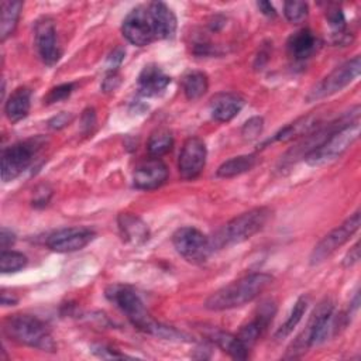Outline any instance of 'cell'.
I'll return each mask as SVG.
<instances>
[{
  "instance_id": "1",
  "label": "cell",
  "mask_w": 361,
  "mask_h": 361,
  "mask_svg": "<svg viewBox=\"0 0 361 361\" xmlns=\"http://www.w3.org/2000/svg\"><path fill=\"white\" fill-rule=\"evenodd\" d=\"M106 298L111 303H114L127 316L131 324L135 326L138 330L165 338V340L189 341V337L182 331H178L171 326H165L154 320L152 316L145 309L144 302L133 288L126 285H118V283L110 285L106 289Z\"/></svg>"
},
{
  "instance_id": "2",
  "label": "cell",
  "mask_w": 361,
  "mask_h": 361,
  "mask_svg": "<svg viewBox=\"0 0 361 361\" xmlns=\"http://www.w3.org/2000/svg\"><path fill=\"white\" fill-rule=\"evenodd\" d=\"M274 281V276L264 272L245 275L213 292L204 302V307L213 312L230 310L257 299Z\"/></svg>"
},
{
  "instance_id": "3",
  "label": "cell",
  "mask_w": 361,
  "mask_h": 361,
  "mask_svg": "<svg viewBox=\"0 0 361 361\" xmlns=\"http://www.w3.org/2000/svg\"><path fill=\"white\" fill-rule=\"evenodd\" d=\"M333 310V300L330 298L323 299L312 312L305 329L289 345L285 358H298L303 355L312 345L326 341L330 333L336 334L337 331Z\"/></svg>"
},
{
  "instance_id": "4",
  "label": "cell",
  "mask_w": 361,
  "mask_h": 361,
  "mask_svg": "<svg viewBox=\"0 0 361 361\" xmlns=\"http://www.w3.org/2000/svg\"><path fill=\"white\" fill-rule=\"evenodd\" d=\"M272 210L269 207L261 206L244 212L230 221H227L213 238H210L212 248H223L233 244H240L247 241L257 233H259L271 220Z\"/></svg>"
},
{
  "instance_id": "5",
  "label": "cell",
  "mask_w": 361,
  "mask_h": 361,
  "mask_svg": "<svg viewBox=\"0 0 361 361\" xmlns=\"http://www.w3.org/2000/svg\"><path fill=\"white\" fill-rule=\"evenodd\" d=\"M3 333L7 338L18 344L38 348L41 351L52 353L56 348L47 324L32 314H10L3 322Z\"/></svg>"
},
{
  "instance_id": "6",
  "label": "cell",
  "mask_w": 361,
  "mask_h": 361,
  "mask_svg": "<svg viewBox=\"0 0 361 361\" xmlns=\"http://www.w3.org/2000/svg\"><path fill=\"white\" fill-rule=\"evenodd\" d=\"M360 120L348 123L331 133L319 147L310 151L303 159L309 166L326 165L341 157L358 138Z\"/></svg>"
},
{
  "instance_id": "7",
  "label": "cell",
  "mask_w": 361,
  "mask_h": 361,
  "mask_svg": "<svg viewBox=\"0 0 361 361\" xmlns=\"http://www.w3.org/2000/svg\"><path fill=\"white\" fill-rule=\"evenodd\" d=\"M42 137H34L25 141L16 142L3 149L1 154V179L3 182L14 180L20 176L32 162L39 149L44 147Z\"/></svg>"
},
{
  "instance_id": "8",
  "label": "cell",
  "mask_w": 361,
  "mask_h": 361,
  "mask_svg": "<svg viewBox=\"0 0 361 361\" xmlns=\"http://www.w3.org/2000/svg\"><path fill=\"white\" fill-rule=\"evenodd\" d=\"M361 71V59L358 55L354 58L345 61L336 69H333L326 78H323L317 85H314L307 96V102H316L322 100L324 97H329L340 90H343L345 86H348L355 78L360 75Z\"/></svg>"
},
{
  "instance_id": "9",
  "label": "cell",
  "mask_w": 361,
  "mask_h": 361,
  "mask_svg": "<svg viewBox=\"0 0 361 361\" xmlns=\"http://www.w3.org/2000/svg\"><path fill=\"white\" fill-rule=\"evenodd\" d=\"M361 216L360 212H355L348 219H345L340 226L333 228L329 234H326L319 244L313 248L310 254V264L319 265L324 262L329 257H331L340 247H343L360 228Z\"/></svg>"
},
{
  "instance_id": "10",
  "label": "cell",
  "mask_w": 361,
  "mask_h": 361,
  "mask_svg": "<svg viewBox=\"0 0 361 361\" xmlns=\"http://www.w3.org/2000/svg\"><path fill=\"white\" fill-rule=\"evenodd\" d=\"M172 244L186 261L202 264L213 251L210 238L195 227H180L172 235Z\"/></svg>"
},
{
  "instance_id": "11",
  "label": "cell",
  "mask_w": 361,
  "mask_h": 361,
  "mask_svg": "<svg viewBox=\"0 0 361 361\" xmlns=\"http://www.w3.org/2000/svg\"><path fill=\"white\" fill-rule=\"evenodd\" d=\"M121 32L126 39L137 47L149 45L157 39L154 23L147 7L133 8L124 18L121 25Z\"/></svg>"
},
{
  "instance_id": "12",
  "label": "cell",
  "mask_w": 361,
  "mask_h": 361,
  "mask_svg": "<svg viewBox=\"0 0 361 361\" xmlns=\"http://www.w3.org/2000/svg\"><path fill=\"white\" fill-rule=\"evenodd\" d=\"M207 149L206 144L200 137H189L180 149L178 169L179 175L186 179L197 178L206 165Z\"/></svg>"
},
{
  "instance_id": "13",
  "label": "cell",
  "mask_w": 361,
  "mask_h": 361,
  "mask_svg": "<svg viewBox=\"0 0 361 361\" xmlns=\"http://www.w3.org/2000/svg\"><path fill=\"white\" fill-rule=\"evenodd\" d=\"M94 237L96 233L89 227H65L54 231L48 237L47 245L55 252H73L85 248Z\"/></svg>"
},
{
  "instance_id": "14",
  "label": "cell",
  "mask_w": 361,
  "mask_h": 361,
  "mask_svg": "<svg viewBox=\"0 0 361 361\" xmlns=\"http://www.w3.org/2000/svg\"><path fill=\"white\" fill-rule=\"evenodd\" d=\"M34 38H35V47L37 51L47 65H54L61 58V48L58 45L56 38V30L52 18L42 17L37 21L35 30H34Z\"/></svg>"
},
{
  "instance_id": "15",
  "label": "cell",
  "mask_w": 361,
  "mask_h": 361,
  "mask_svg": "<svg viewBox=\"0 0 361 361\" xmlns=\"http://www.w3.org/2000/svg\"><path fill=\"white\" fill-rule=\"evenodd\" d=\"M168 179V168L159 159L149 157L141 161L133 173V183L137 189L152 190L164 185Z\"/></svg>"
},
{
  "instance_id": "16",
  "label": "cell",
  "mask_w": 361,
  "mask_h": 361,
  "mask_svg": "<svg viewBox=\"0 0 361 361\" xmlns=\"http://www.w3.org/2000/svg\"><path fill=\"white\" fill-rule=\"evenodd\" d=\"M275 313H276L275 302L271 299L264 300L258 306L255 317L250 323H247L245 326H243L240 329V333L237 334L238 338L250 348L259 338V336L264 333V330L269 326Z\"/></svg>"
},
{
  "instance_id": "17",
  "label": "cell",
  "mask_w": 361,
  "mask_h": 361,
  "mask_svg": "<svg viewBox=\"0 0 361 361\" xmlns=\"http://www.w3.org/2000/svg\"><path fill=\"white\" fill-rule=\"evenodd\" d=\"M244 104L245 100L240 94L220 92L210 99V116L219 123H228L241 111Z\"/></svg>"
},
{
  "instance_id": "18",
  "label": "cell",
  "mask_w": 361,
  "mask_h": 361,
  "mask_svg": "<svg viewBox=\"0 0 361 361\" xmlns=\"http://www.w3.org/2000/svg\"><path fill=\"white\" fill-rule=\"evenodd\" d=\"M117 224L123 240L131 245H141L149 238L147 223L134 213H120Z\"/></svg>"
},
{
  "instance_id": "19",
  "label": "cell",
  "mask_w": 361,
  "mask_h": 361,
  "mask_svg": "<svg viewBox=\"0 0 361 361\" xmlns=\"http://www.w3.org/2000/svg\"><path fill=\"white\" fill-rule=\"evenodd\" d=\"M169 83L171 78L155 63L145 65L138 75V92L147 97L158 96Z\"/></svg>"
},
{
  "instance_id": "20",
  "label": "cell",
  "mask_w": 361,
  "mask_h": 361,
  "mask_svg": "<svg viewBox=\"0 0 361 361\" xmlns=\"http://www.w3.org/2000/svg\"><path fill=\"white\" fill-rule=\"evenodd\" d=\"M147 8L154 23L157 39L172 38L176 32V17L173 11L162 1H152Z\"/></svg>"
},
{
  "instance_id": "21",
  "label": "cell",
  "mask_w": 361,
  "mask_h": 361,
  "mask_svg": "<svg viewBox=\"0 0 361 361\" xmlns=\"http://www.w3.org/2000/svg\"><path fill=\"white\" fill-rule=\"evenodd\" d=\"M317 45L319 41L309 28H302L293 32L286 41V49L289 56L298 62L310 58L314 54Z\"/></svg>"
},
{
  "instance_id": "22",
  "label": "cell",
  "mask_w": 361,
  "mask_h": 361,
  "mask_svg": "<svg viewBox=\"0 0 361 361\" xmlns=\"http://www.w3.org/2000/svg\"><path fill=\"white\" fill-rule=\"evenodd\" d=\"M319 126H320V114L319 113H310V114L303 116V117L295 120L293 123L285 126L283 128H281L272 138L267 140L262 145L269 144V142H275V141H289V140H293L296 137L307 135L309 133H312Z\"/></svg>"
},
{
  "instance_id": "23",
  "label": "cell",
  "mask_w": 361,
  "mask_h": 361,
  "mask_svg": "<svg viewBox=\"0 0 361 361\" xmlns=\"http://www.w3.org/2000/svg\"><path fill=\"white\" fill-rule=\"evenodd\" d=\"M31 107V90L28 87H17L4 103V113L11 123L25 118Z\"/></svg>"
},
{
  "instance_id": "24",
  "label": "cell",
  "mask_w": 361,
  "mask_h": 361,
  "mask_svg": "<svg viewBox=\"0 0 361 361\" xmlns=\"http://www.w3.org/2000/svg\"><path fill=\"white\" fill-rule=\"evenodd\" d=\"M210 338L219 348L235 360H245L248 357L250 348L238 338V336L223 330H213L210 333Z\"/></svg>"
},
{
  "instance_id": "25",
  "label": "cell",
  "mask_w": 361,
  "mask_h": 361,
  "mask_svg": "<svg viewBox=\"0 0 361 361\" xmlns=\"http://www.w3.org/2000/svg\"><path fill=\"white\" fill-rule=\"evenodd\" d=\"M257 155L248 154V155H238L234 158H230L224 161L219 168H217V176L219 178H234L238 175H243L248 171H251L257 165Z\"/></svg>"
},
{
  "instance_id": "26",
  "label": "cell",
  "mask_w": 361,
  "mask_h": 361,
  "mask_svg": "<svg viewBox=\"0 0 361 361\" xmlns=\"http://www.w3.org/2000/svg\"><path fill=\"white\" fill-rule=\"evenodd\" d=\"M21 1H3L1 3V18H0V38L6 41L11 37L17 28L18 18L21 16Z\"/></svg>"
},
{
  "instance_id": "27",
  "label": "cell",
  "mask_w": 361,
  "mask_h": 361,
  "mask_svg": "<svg viewBox=\"0 0 361 361\" xmlns=\"http://www.w3.org/2000/svg\"><path fill=\"white\" fill-rule=\"evenodd\" d=\"M182 89L188 100L200 99L209 89L207 75L200 71H193L186 73L182 80Z\"/></svg>"
},
{
  "instance_id": "28",
  "label": "cell",
  "mask_w": 361,
  "mask_h": 361,
  "mask_svg": "<svg viewBox=\"0 0 361 361\" xmlns=\"http://www.w3.org/2000/svg\"><path fill=\"white\" fill-rule=\"evenodd\" d=\"M173 147V135L168 128H157L151 133L147 141L148 154L154 158H161L162 155L168 154Z\"/></svg>"
},
{
  "instance_id": "29",
  "label": "cell",
  "mask_w": 361,
  "mask_h": 361,
  "mask_svg": "<svg viewBox=\"0 0 361 361\" xmlns=\"http://www.w3.org/2000/svg\"><path fill=\"white\" fill-rule=\"evenodd\" d=\"M307 303H309V300H307V298L306 296H300L296 302H295V305H293V307H292V310H290V313H289V317L286 319V322L276 330V333H275V338L276 340H283V338H286L292 331H293V329L298 326V323L302 320V316L305 314V312H306V307H307Z\"/></svg>"
},
{
  "instance_id": "30",
  "label": "cell",
  "mask_w": 361,
  "mask_h": 361,
  "mask_svg": "<svg viewBox=\"0 0 361 361\" xmlns=\"http://www.w3.org/2000/svg\"><path fill=\"white\" fill-rule=\"evenodd\" d=\"M28 259L23 252L13 250H3L0 254V271L3 274L18 272L27 265Z\"/></svg>"
},
{
  "instance_id": "31",
  "label": "cell",
  "mask_w": 361,
  "mask_h": 361,
  "mask_svg": "<svg viewBox=\"0 0 361 361\" xmlns=\"http://www.w3.org/2000/svg\"><path fill=\"white\" fill-rule=\"evenodd\" d=\"M283 14L289 23L299 24L309 14V6L305 1H286L283 4Z\"/></svg>"
},
{
  "instance_id": "32",
  "label": "cell",
  "mask_w": 361,
  "mask_h": 361,
  "mask_svg": "<svg viewBox=\"0 0 361 361\" xmlns=\"http://www.w3.org/2000/svg\"><path fill=\"white\" fill-rule=\"evenodd\" d=\"M73 89H75L73 83H62L56 87H52L49 90V93L44 97V103L45 104H54V103L62 102V100L68 99L72 94Z\"/></svg>"
},
{
  "instance_id": "33",
  "label": "cell",
  "mask_w": 361,
  "mask_h": 361,
  "mask_svg": "<svg viewBox=\"0 0 361 361\" xmlns=\"http://www.w3.org/2000/svg\"><path fill=\"white\" fill-rule=\"evenodd\" d=\"M264 130V118L259 116L247 120L241 128V134L245 140H255Z\"/></svg>"
},
{
  "instance_id": "34",
  "label": "cell",
  "mask_w": 361,
  "mask_h": 361,
  "mask_svg": "<svg viewBox=\"0 0 361 361\" xmlns=\"http://www.w3.org/2000/svg\"><path fill=\"white\" fill-rule=\"evenodd\" d=\"M326 18L329 21V24L334 28V32L337 31H343L345 28V18L344 14L341 11V8H338L337 6L329 7L326 10Z\"/></svg>"
},
{
  "instance_id": "35",
  "label": "cell",
  "mask_w": 361,
  "mask_h": 361,
  "mask_svg": "<svg viewBox=\"0 0 361 361\" xmlns=\"http://www.w3.org/2000/svg\"><path fill=\"white\" fill-rule=\"evenodd\" d=\"M96 124V113L93 107H87L83 110L82 116H80V130L85 135H87L89 133H92L93 127Z\"/></svg>"
},
{
  "instance_id": "36",
  "label": "cell",
  "mask_w": 361,
  "mask_h": 361,
  "mask_svg": "<svg viewBox=\"0 0 361 361\" xmlns=\"http://www.w3.org/2000/svg\"><path fill=\"white\" fill-rule=\"evenodd\" d=\"M73 116L71 113H66V111H61L59 114H56L55 117H52L49 121H48V127L52 128V130H61L63 127H66L71 121H72Z\"/></svg>"
},
{
  "instance_id": "37",
  "label": "cell",
  "mask_w": 361,
  "mask_h": 361,
  "mask_svg": "<svg viewBox=\"0 0 361 361\" xmlns=\"http://www.w3.org/2000/svg\"><path fill=\"white\" fill-rule=\"evenodd\" d=\"M124 55H126V49L121 48V47H117L111 51V54L107 58V68L110 69V72L116 71L121 65V62L124 59Z\"/></svg>"
},
{
  "instance_id": "38",
  "label": "cell",
  "mask_w": 361,
  "mask_h": 361,
  "mask_svg": "<svg viewBox=\"0 0 361 361\" xmlns=\"http://www.w3.org/2000/svg\"><path fill=\"white\" fill-rule=\"evenodd\" d=\"M52 195V190L48 189L45 185L44 186H39L37 190H35V197L32 200V206L35 207H44L47 206V203L49 202V197Z\"/></svg>"
},
{
  "instance_id": "39",
  "label": "cell",
  "mask_w": 361,
  "mask_h": 361,
  "mask_svg": "<svg viewBox=\"0 0 361 361\" xmlns=\"http://www.w3.org/2000/svg\"><path fill=\"white\" fill-rule=\"evenodd\" d=\"M120 82H121L120 75H118L116 71H113V72H109V73H107V76H106L104 80H103L102 87H103L104 92H113V90L117 89V86L120 85Z\"/></svg>"
},
{
  "instance_id": "40",
  "label": "cell",
  "mask_w": 361,
  "mask_h": 361,
  "mask_svg": "<svg viewBox=\"0 0 361 361\" xmlns=\"http://www.w3.org/2000/svg\"><path fill=\"white\" fill-rule=\"evenodd\" d=\"M358 259H360V244L358 243H355L351 248H350V251L345 254V257H344V259H343V265L344 267H353L354 264H357L358 262Z\"/></svg>"
},
{
  "instance_id": "41",
  "label": "cell",
  "mask_w": 361,
  "mask_h": 361,
  "mask_svg": "<svg viewBox=\"0 0 361 361\" xmlns=\"http://www.w3.org/2000/svg\"><path fill=\"white\" fill-rule=\"evenodd\" d=\"M16 241V235L11 230L3 227L1 231H0V247H1V251L3 250H7L8 247H11Z\"/></svg>"
},
{
  "instance_id": "42",
  "label": "cell",
  "mask_w": 361,
  "mask_h": 361,
  "mask_svg": "<svg viewBox=\"0 0 361 361\" xmlns=\"http://www.w3.org/2000/svg\"><path fill=\"white\" fill-rule=\"evenodd\" d=\"M259 11L267 17H276V10L269 1H258L257 3Z\"/></svg>"
},
{
  "instance_id": "43",
  "label": "cell",
  "mask_w": 361,
  "mask_h": 361,
  "mask_svg": "<svg viewBox=\"0 0 361 361\" xmlns=\"http://www.w3.org/2000/svg\"><path fill=\"white\" fill-rule=\"evenodd\" d=\"M17 302V298L8 295L6 290L1 292V305L3 306H10V305H14Z\"/></svg>"
}]
</instances>
